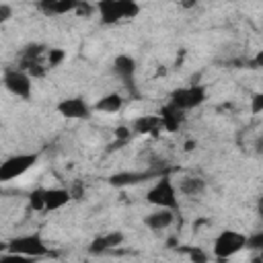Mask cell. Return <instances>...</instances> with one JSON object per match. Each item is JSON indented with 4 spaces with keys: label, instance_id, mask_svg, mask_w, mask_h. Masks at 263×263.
Listing matches in <instances>:
<instances>
[{
    "label": "cell",
    "instance_id": "obj_1",
    "mask_svg": "<svg viewBox=\"0 0 263 263\" xmlns=\"http://www.w3.org/2000/svg\"><path fill=\"white\" fill-rule=\"evenodd\" d=\"M97 10L103 25H115L136 18L140 14V4L136 0H99Z\"/></svg>",
    "mask_w": 263,
    "mask_h": 263
},
{
    "label": "cell",
    "instance_id": "obj_2",
    "mask_svg": "<svg viewBox=\"0 0 263 263\" xmlns=\"http://www.w3.org/2000/svg\"><path fill=\"white\" fill-rule=\"evenodd\" d=\"M146 201L156 205V208H171L177 210L179 208V199H177V187L171 179V175H160L156 179V183L148 189L146 193Z\"/></svg>",
    "mask_w": 263,
    "mask_h": 263
},
{
    "label": "cell",
    "instance_id": "obj_3",
    "mask_svg": "<svg viewBox=\"0 0 263 263\" xmlns=\"http://www.w3.org/2000/svg\"><path fill=\"white\" fill-rule=\"evenodd\" d=\"M6 251L10 255H21V257H45L49 249L45 247V240L41 238L39 232L31 234H21L14 236L6 242Z\"/></svg>",
    "mask_w": 263,
    "mask_h": 263
},
{
    "label": "cell",
    "instance_id": "obj_4",
    "mask_svg": "<svg viewBox=\"0 0 263 263\" xmlns=\"http://www.w3.org/2000/svg\"><path fill=\"white\" fill-rule=\"evenodd\" d=\"M39 160L37 152H23V154H12L0 164V181H12L21 175H25L29 168L35 166Z\"/></svg>",
    "mask_w": 263,
    "mask_h": 263
},
{
    "label": "cell",
    "instance_id": "obj_5",
    "mask_svg": "<svg viewBox=\"0 0 263 263\" xmlns=\"http://www.w3.org/2000/svg\"><path fill=\"white\" fill-rule=\"evenodd\" d=\"M247 247V236L236 232V230H222L216 238H214V257L216 259H230L232 255H236L238 251H242Z\"/></svg>",
    "mask_w": 263,
    "mask_h": 263
},
{
    "label": "cell",
    "instance_id": "obj_6",
    "mask_svg": "<svg viewBox=\"0 0 263 263\" xmlns=\"http://www.w3.org/2000/svg\"><path fill=\"white\" fill-rule=\"evenodd\" d=\"M2 82H4V88L8 92H12L14 97L18 99H29L31 97V90H33V82H31V76L23 70V68H6L4 70V76H2Z\"/></svg>",
    "mask_w": 263,
    "mask_h": 263
},
{
    "label": "cell",
    "instance_id": "obj_7",
    "mask_svg": "<svg viewBox=\"0 0 263 263\" xmlns=\"http://www.w3.org/2000/svg\"><path fill=\"white\" fill-rule=\"evenodd\" d=\"M171 103H175L177 107H181L183 111L195 109L205 101V88L201 84H189V86H181L175 88L168 97Z\"/></svg>",
    "mask_w": 263,
    "mask_h": 263
},
{
    "label": "cell",
    "instance_id": "obj_8",
    "mask_svg": "<svg viewBox=\"0 0 263 263\" xmlns=\"http://www.w3.org/2000/svg\"><path fill=\"white\" fill-rule=\"evenodd\" d=\"M160 175H164V171H119V173H113L109 177V185L123 189V187L140 185V183L154 179V177H160Z\"/></svg>",
    "mask_w": 263,
    "mask_h": 263
},
{
    "label": "cell",
    "instance_id": "obj_9",
    "mask_svg": "<svg viewBox=\"0 0 263 263\" xmlns=\"http://www.w3.org/2000/svg\"><path fill=\"white\" fill-rule=\"evenodd\" d=\"M58 113L66 119H88L92 113V107L82 97H70L58 103Z\"/></svg>",
    "mask_w": 263,
    "mask_h": 263
},
{
    "label": "cell",
    "instance_id": "obj_10",
    "mask_svg": "<svg viewBox=\"0 0 263 263\" xmlns=\"http://www.w3.org/2000/svg\"><path fill=\"white\" fill-rule=\"evenodd\" d=\"M158 117H160V121H162V129L175 134V132L183 125V121H185V111H183L181 107H177L175 103L168 101L164 107H160Z\"/></svg>",
    "mask_w": 263,
    "mask_h": 263
},
{
    "label": "cell",
    "instance_id": "obj_11",
    "mask_svg": "<svg viewBox=\"0 0 263 263\" xmlns=\"http://www.w3.org/2000/svg\"><path fill=\"white\" fill-rule=\"evenodd\" d=\"M123 238H125V236H123V232H119V230L101 234V236H97V238L88 245V253H90V255H103V253H107V251L119 247V245L123 242Z\"/></svg>",
    "mask_w": 263,
    "mask_h": 263
},
{
    "label": "cell",
    "instance_id": "obj_12",
    "mask_svg": "<svg viewBox=\"0 0 263 263\" xmlns=\"http://www.w3.org/2000/svg\"><path fill=\"white\" fill-rule=\"evenodd\" d=\"M173 222H175V210H171V208H158L144 218V224L154 232L166 230Z\"/></svg>",
    "mask_w": 263,
    "mask_h": 263
},
{
    "label": "cell",
    "instance_id": "obj_13",
    "mask_svg": "<svg viewBox=\"0 0 263 263\" xmlns=\"http://www.w3.org/2000/svg\"><path fill=\"white\" fill-rule=\"evenodd\" d=\"M136 68H138V66H136V60H134L132 55L121 53V55H117V58L113 60V74H115V76H119L125 84L134 82Z\"/></svg>",
    "mask_w": 263,
    "mask_h": 263
},
{
    "label": "cell",
    "instance_id": "obj_14",
    "mask_svg": "<svg viewBox=\"0 0 263 263\" xmlns=\"http://www.w3.org/2000/svg\"><path fill=\"white\" fill-rule=\"evenodd\" d=\"M70 201H72L70 189H64V187L45 189V210L47 212H55V210L64 208L66 203H70Z\"/></svg>",
    "mask_w": 263,
    "mask_h": 263
},
{
    "label": "cell",
    "instance_id": "obj_15",
    "mask_svg": "<svg viewBox=\"0 0 263 263\" xmlns=\"http://www.w3.org/2000/svg\"><path fill=\"white\" fill-rule=\"evenodd\" d=\"M132 129H134V134H152V136H156L162 129V121H160L158 115H142V117L134 119Z\"/></svg>",
    "mask_w": 263,
    "mask_h": 263
},
{
    "label": "cell",
    "instance_id": "obj_16",
    "mask_svg": "<svg viewBox=\"0 0 263 263\" xmlns=\"http://www.w3.org/2000/svg\"><path fill=\"white\" fill-rule=\"evenodd\" d=\"M121 107H123V97L119 92H107L92 105L95 111H103V113H117L121 111Z\"/></svg>",
    "mask_w": 263,
    "mask_h": 263
},
{
    "label": "cell",
    "instance_id": "obj_17",
    "mask_svg": "<svg viewBox=\"0 0 263 263\" xmlns=\"http://www.w3.org/2000/svg\"><path fill=\"white\" fill-rule=\"evenodd\" d=\"M179 191L187 197H197L205 191V181L201 177H185L179 183Z\"/></svg>",
    "mask_w": 263,
    "mask_h": 263
},
{
    "label": "cell",
    "instance_id": "obj_18",
    "mask_svg": "<svg viewBox=\"0 0 263 263\" xmlns=\"http://www.w3.org/2000/svg\"><path fill=\"white\" fill-rule=\"evenodd\" d=\"M47 53V47L43 43H29L21 51V60H41V55Z\"/></svg>",
    "mask_w": 263,
    "mask_h": 263
},
{
    "label": "cell",
    "instance_id": "obj_19",
    "mask_svg": "<svg viewBox=\"0 0 263 263\" xmlns=\"http://www.w3.org/2000/svg\"><path fill=\"white\" fill-rule=\"evenodd\" d=\"M29 208L35 210V212L45 210V189H33L29 193Z\"/></svg>",
    "mask_w": 263,
    "mask_h": 263
},
{
    "label": "cell",
    "instance_id": "obj_20",
    "mask_svg": "<svg viewBox=\"0 0 263 263\" xmlns=\"http://www.w3.org/2000/svg\"><path fill=\"white\" fill-rule=\"evenodd\" d=\"M64 60H66V51L64 49H60V47L47 49V68H58Z\"/></svg>",
    "mask_w": 263,
    "mask_h": 263
},
{
    "label": "cell",
    "instance_id": "obj_21",
    "mask_svg": "<svg viewBox=\"0 0 263 263\" xmlns=\"http://www.w3.org/2000/svg\"><path fill=\"white\" fill-rule=\"evenodd\" d=\"M78 6H80V0H58V4H55V14L76 12Z\"/></svg>",
    "mask_w": 263,
    "mask_h": 263
},
{
    "label": "cell",
    "instance_id": "obj_22",
    "mask_svg": "<svg viewBox=\"0 0 263 263\" xmlns=\"http://www.w3.org/2000/svg\"><path fill=\"white\" fill-rule=\"evenodd\" d=\"M247 249H253V251H261L263 249V230L247 236Z\"/></svg>",
    "mask_w": 263,
    "mask_h": 263
},
{
    "label": "cell",
    "instance_id": "obj_23",
    "mask_svg": "<svg viewBox=\"0 0 263 263\" xmlns=\"http://www.w3.org/2000/svg\"><path fill=\"white\" fill-rule=\"evenodd\" d=\"M251 113L253 115L263 113V92H255L253 95V99H251Z\"/></svg>",
    "mask_w": 263,
    "mask_h": 263
},
{
    "label": "cell",
    "instance_id": "obj_24",
    "mask_svg": "<svg viewBox=\"0 0 263 263\" xmlns=\"http://www.w3.org/2000/svg\"><path fill=\"white\" fill-rule=\"evenodd\" d=\"M55 4L58 0H37V6L43 14H55Z\"/></svg>",
    "mask_w": 263,
    "mask_h": 263
},
{
    "label": "cell",
    "instance_id": "obj_25",
    "mask_svg": "<svg viewBox=\"0 0 263 263\" xmlns=\"http://www.w3.org/2000/svg\"><path fill=\"white\" fill-rule=\"evenodd\" d=\"M132 134H134L132 127H125V125H117V127H115V140L129 142V140H132Z\"/></svg>",
    "mask_w": 263,
    "mask_h": 263
},
{
    "label": "cell",
    "instance_id": "obj_26",
    "mask_svg": "<svg viewBox=\"0 0 263 263\" xmlns=\"http://www.w3.org/2000/svg\"><path fill=\"white\" fill-rule=\"evenodd\" d=\"M10 16H12V6L6 4V2H2V4H0V23L10 21Z\"/></svg>",
    "mask_w": 263,
    "mask_h": 263
},
{
    "label": "cell",
    "instance_id": "obj_27",
    "mask_svg": "<svg viewBox=\"0 0 263 263\" xmlns=\"http://www.w3.org/2000/svg\"><path fill=\"white\" fill-rule=\"evenodd\" d=\"M189 259L191 261H199V263H203V261H208V255L201 251V249H189Z\"/></svg>",
    "mask_w": 263,
    "mask_h": 263
},
{
    "label": "cell",
    "instance_id": "obj_28",
    "mask_svg": "<svg viewBox=\"0 0 263 263\" xmlns=\"http://www.w3.org/2000/svg\"><path fill=\"white\" fill-rule=\"evenodd\" d=\"M247 64H249L247 68H251V70L263 68V49H261V51H257V53H255V58H253V60H249Z\"/></svg>",
    "mask_w": 263,
    "mask_h": 263
},
{
    "label": "cell",
    "instance_id": "obj_29",
    "mask_svg": "<svg viewBox=\"0 0 263 263\" xmlns=\"http://www.w3.org/2000/svg\"><path fill=\"white\" fill-rule=\"evenodd\" d=\"M70 193H72V199H82V197H84V187L76 183V185L70 189Z\"/></svg>",
    "mask_w": 263,
    "mask_h": 263
},
{
    "label": "cell",
    "instance_id": "obj_30",
    "mask_svg": "<svg viewBox=\"0 0 263 263\" xmlns=\"http://www.w3.org/2000/svg\"><path fill=\"white\" fill-rule=\"evenodd\" d=\"M76 12H78L80 16H88V14H90V6H88L84 0H80V6L76 8Z\"/></svg>",
    "mask_w": 263,
    "mask_h": 263
},
{
    "label": "cell",
    "instance_id": "obj_31",
    "mask_svg": "<svg viewBox=\"0 0 263 263\" xmlns=\"http://www.w3.org/2000/svg\"><path fill=\"white\" fill-rule=\"evenodd\" d=\"M195 6H197V0H181V8H185V10H191Z\"/></svg>",
    "mask_w": 263,
    "mask_h": 263
},
{
    "label": "cell",
    "instance_id": "obj_32",
    "mask_svg": "<svg viewBox=\"0 0 263 263\" xmlns=\"http://www.w3.org/2000/svg\"><path fill=\"white\" fill-rule=\"evenodd\" d=\"M257 214H259V218L263 222V197H259V201H257Z\"/></svg>",
    "mask_w": 263,
    "mask_h": 263
},
{
    "label": "cell",
    "instance_id": "obj_33",
    "mask_svg": "<svg viewBox=\"0 0 263 263\" xmlns=\"http://www.w3.org/2000/svg\"><path fill=\"white\" fill-rule=\"evenodd\" d=\"M255 148H257V152H259V154H263V136H261V138L257 140V144H255Z\"/></svg>",
    "mask_w": 263,
    "mask_h": 263
},
{
    "label": "cell",
    "instance_id": "obj_34",
    "mask_svg": "<svg viewBox=\"0 0 263 263\" xmlns=\"http://www.w3.org/2000/svg\"><path fill=\"white\" fill-rule=\"evenodd\" d=\"M195 148V142H185V152H191Z\"/></svg>",
    "mask_w": 263,
    "mask_h": 263
},
{
    "label": "cell",
    "instance_id": "obj_35",
    "mask_svg": "<svg viewBox=\"0 0 263 263\" xmlns=\"http://www.w3.org/2000/svg\"><path fill=\"white\" fill-rule=\"evenodd\" d=\"M257 259H259V261H263V249L259 251V257H257Z\"/></svg>",
    "mask_w": 263,
    "mask_h": 263
}]
</instances>
